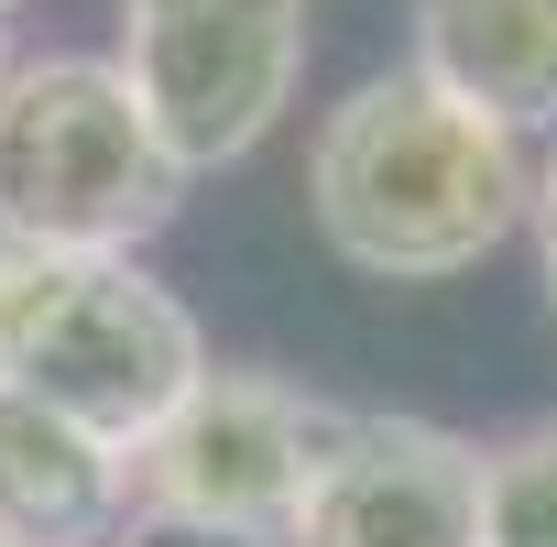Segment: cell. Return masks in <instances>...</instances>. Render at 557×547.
Masks as SVG:
<instances>
[{
    "label": "cell",
    "mask_w": 557,
    "mask_h": 547,
    "mask_svg": "<svg viewBox=\"0 0 557 547\" xmlns=\"http://www.w3.org/2000/svg\"><path fill=\"white\" fill-rule=\"evenodd\" d=\"M524 186L535 154L481 110L437 99L416 66L361 77L307 143L318 241L372 285H448V274L492 263L524 230Z\"/></svg>",
    "instance_id": "6da1fadb"
},
{
    "label": "cell",
    "mask_w": 557,
    "mask_h": 547,
    "mask_svg": "<svg viewBox=\"0 0 557 547\" xmlns=\"http://www.w3.org/2000/svg\"><path fill=\"white\" fill-rule=\"evenodd\" d=\"M285 547H492L481 438L437 416H350Z\"/></svg>",
    "instance_id": "8992f818"
},
{
    "label": "cell",
    "mask_w": 557,
    "mask_h": 547,
    "mask_svg": "<svg viewBox=\"0 0 557 547\" xmlns=\"http://www.w3.org/2000/svg\"><path fill=\"white\" fill-rule=\"evenodd\" d=\"M208 373V340L175 285L132 252H23L0 241V384L77 416L110 449H143L186 384Z\"/></svg>",
    "instance_id": "7a4b0ae2"
},
{
    "label": "cell",
    "mask_w": 557,
    "mask_h": 547,
    "mask_svg": "<svg viewBox=\"0 0 557 547\" xmlns=\"http://www.w3.org/2000/svg\"><path fill=\"white\" fill-rule=\"evenodd\" d=\"M132 536V449L0 384V547H121Z\"/></svg>",
    "instance_id": "ba28073f"
},
{
    "label": "cell",
    "mask_w": 557,
    "mask_h": 547,
    "mask_svg": "<svg viewBox=\"0 0 557 547\" xmlns=\"http://www.w3.org/2000/svg\"><path fill=\"white\" fill-rule=\"evenodd\" d=\"M524 230H535V285H546V318H557V143L535 154V186H524Z\"/></svg>",
    "instance_id": "30bf717a"
},
{
    "label": "cell",
    "mask_w": 557,
    "mask_h": 547,
    "mask_svg": "<svg viewBox=\"0 0 557 547\" xmlns=\"http://www.w3.org/2000/svg\"><path fill=\"white\" fill-rule=\"evenodd\" d=\"M350 438V405L285 384V373H197L186 405L132 449V525L208 536V547H285L329 449Z\"/></svg>",
    "instance_id": "277c9868"
},
{
    "label": "cell",
    "mask_w": 557,
    "mask_h": 547,
    "mask_svg": "<svg viewBox=\"0 0 557 547\" xmlns=\"http://www.w3.org/2000/svg\"><path fill=\"white\" fill-rule=\"evenodd\" d=\"M121 88L143 99L175 175L240 165L307 77V0H121Z\"/></svg>",
    "instance_id": "5b68a950"
},
{
    "label": "cell",
    "mask_w": 557,
    "mask_h": 547,
    "mask_svg": "<svg viewBox=\"0 0 557 547\" xmlns=\"http://www.w3.org/2000/svg\"><path fill=\"white\" fill-rule=\"evenodd\" d=\"M186 208L175 154L110 56L0 66V241L23 252H143Z\"/></svg>",
    "instance_id": "3957f363"
},
{
    "label": "cell",
    "mask_w": 557,
    "mask_h": 547,
    "mask_svg": "<svg viewBox=\"0 0 557 547\" xmlns=\"http://www.w3.org/2000/svg\"><path fill=\"white\" fill-rule=\"evenodd\" d=\"M0 23H23V0H0Z\"/></svg>",
    "instance_id": "8fae6325"
},
{
    "label": "cell",
    "mask_w": 557,
    "mask_h": 547,
    "mask_svg": "<svg viewBox=\"0 0 557 547\" xmlns=\"http://www.w3.org/2000/svg\"><path fill=\"white\" fill-rule=\"evenodd\" d=\"M405 66L492 132H557V0H405Z\"/></svg>",
    "instance_id": "52a82bcc"
},
{
    "label": "cell",
    "mask_w": 557,
    "mask_h": 547,
    "mask_svg": "<svg viewBox=\"0 0 557 547\" xmlns=\"http://www.w3.org/2000/svg\"><path fill=\"white\" fill-rule=\"evenodd\" d=\"M481 503H492V547H557V416L481 449Z\"/></svg>",
    "instance_id": "9c48e42d"
}]
</instances>
